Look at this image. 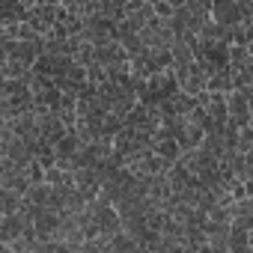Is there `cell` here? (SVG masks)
I'll use <instances>...</instances> for the list:
<instances>
[{
	"label": "cell",
	"instance_id": "obj_1",
	"mask_svg": "<svg viewBox=\"0 0 253 253\" xmlns=\"http://www.w3.org/2000/svg\"><path fill=\"white\" fill-rule=\"evenodd\" d=\"M226 107H229V122H232V125H238V128H247L253 110H250V101H247L238 89L226 95Z\"/></svg>",
	"mask_w": 253,
	"mask_h": 253
},
{
	"label": "cell",
	"instance_id": "obj_2",
	"mask_svg": "<svg viewBox=\"0 0 253 253\" xmlns=\"http://www.w3.org/2000/svg\"><path fill=\"white\" fill-rule=\"evenodd\" d=\"M24 220L21 214H9V217H0V244H15L24 235Z\"/></svg>",
	"mask_w": 253,
	"mask_h": 253
},
{
	"label": "cell",
	"instance_id": "obj_3",
	"mask_svg": "<svg viewBox=\"0 0 253 253\" xmlns=\"http://www.w3.org/2000/svg\"><path fill=\"white\" fill-rule=\"evenodd\" d=\"M226 247H229V253H250V232L232 226V232L226 238Z\"/></svg>",
	"mask_w": 253,
	"mask_h": 253
},
{
	"label": "cell",
	"instance_id": "obj_4",
	"mask_svg": "<svg viewBox=\"0 0 253 253\" xmlns=\"http://www.w3.org/2000/svg\"><path fill=\"white\" fill-rule=\"evenodd\" d=\"M152 9H155V18L161 21H170L176 15V3H152Z\"/></svg>",
	"mask_w": 253,
	"mask_h": 253
}]
</instances>
